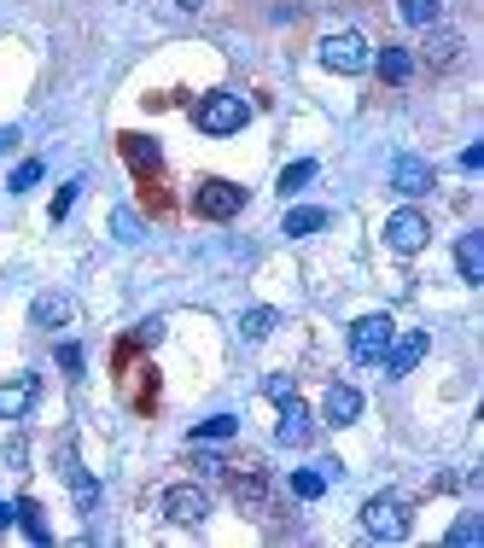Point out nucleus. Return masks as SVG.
<instances>
[{
    "instance_id": "34",
    "label": "nucleus",
    "mask_w": 484,
    "mask_h": 548,
    "mask_svg": "<svg viewBox=\"0 0 484 548\" xmlns=\"http://www.w3.org/2000/svg\"><path fill=\"white\" fill-rule=\"evenodd\" d=\"M12 519H18V508H12V502H0V531H6Z\"/></svg>"
},
{
    "instance_id": "27",
    "label": "nucleus",
    "mask_w": 484,
    "mask_h": 548,
    "mask_svg": "<svg viewBox=\"0 0 484 548\" xmlns=\"http://www.w3.org/2000/svg\"><path fill=\"white\" fill-rule=\"evenodd\" d=\"M76 193H82V181H65V187H59V199H53V216H59V222L70 216V205H76Z\"/></svg>"
},
{
    "instance_id": "35",
    "label": "nucleus",
    "mask_w": 484,
    "mask_h": 548,
    "mask_svg": "<svg viewBox=\"0 0 484 548\" xmlns=\"http://www.w3.org/2000/svg\"><path fill=\"white\" fill-rule=\"evenodd\" d=\"M175 6H181V12H199V6H205V0H175Z\"/></svg>"
},
{
    "instance_id": "15",
    "label": "nucleus",
    "mask_w": 484,
    "mask_h": 548,
    "mask_svg": "<svg viewBox=\"0 0 484 548\" xmlns=\"http://www.w3.org/2000/svg\"><path fill=\"white\" fill-rule=\"evenodd\" d=\"M368 65H380L385 82H409V76H415V53H409V47H380Z\"/></svg>"
},
{
    "instance_id": "9",
    "label": "nucleus",
    "mask_w": 484,
    "mask_h": 548,
    "mask_svg": "<svg viewBox=\"0 0 484 548\" xmlns=\"http://www.w3.org/2000/svg\"><path fill=\"white\" fill-rule=\"evenodd\" d=\"M432 350V339L426 333H403V339H391V350H385L380 362L391 368V379H403V374H415L420 368V356Z\"/></svg>"
},
{
    "instance_id": "24",
    "label": "nucleus",
    "mask_w": 484,
    "mask_h": 548,
    "mask_svg": "<svg viewBox=\"0 0 484 548\" xmlns=\"http://www.w3.org/2000/svg\"><path fill=\"white\" fill-rule=\"evenodd\" d=\"M310 181H315V158H298V164L280 170V193H304Z\"/></svg>"
},
{
    "instance_id": "20",
    "label": "nucleus",
    "mask_w": 484,
    "mask_h": 548,
    "mask_svg": "<svg viewBox=\"0 0 484 548\" xmlns=\"http://www.w3.org/2000/svg\"><path fill=\"white\" fill-rule=\"evenodd\" d=\"M12 508H18V525L30 531V543H53V525L41 519V508H35L30 496H24V502H12Z\"/></svg>"
},
{
    "instance_id": "6",
    "label": "nucleus",
    "mask_w": 484,
    "mask_h": 548,
    "mask_svg": "<svg viewBox=\"0 0 484 548\" xmlns=\"http://www.w3.org/2000/svg\"><path fill=\"white\" fill-rule=\"evenodd\" d=\"M205 514H210V496L199 484H170L164 490V519H175V525H205Z\"/></svg>"
},
{
    "instance_id": "22",
    "label": "nucleus",
    "mask_w": 484,
    "mask_h": 548,
    "mask_svg": "<svg viewBox=\"0 0 484 548\" xmlns=\"http://www.w3.org/2000/svg\"><path fill=\"white\" fill-rule=\"evenodd\" d=\"M65 479H70V490H76V508L82 514H94V502H100V490H94V479L76 467V461H65Z\"/></svg>"
},
{
    "instance_id": "3",
    "label": "nucleus",
    "mask_w": 484,
    "mask_h": 548,
    "mask_svg": "<svg viewBox=\"0 0 484 548\" xmlns=\"http://www.w3.org/2000/svg\"><path fill=\"white\" fill-rule=\"evenodd\" d=\"M193 210L210 216V222H228V216H240V210H245V187L222 181V175H210V181L193 187Z\"/></svg>"
},
{
    "instance_id": "19",
    "label": "nucleus",
    "mask_w": 484,
    "mask_h": 548,
    "mask_svg": "<svg viewBox=\"0 0 484 548\" xmlns=\"http://www.w3.org/2000/svg\"><path fill=\"white\" fill-rule=\"evenodd\" d=\"M275 327H280V315H275V309H245V315H240V339H251V344H257V339H269Z\"/></svg>"
},
{
    "instance_id": "18",
    "label": "nucleus",
    "mask_w": 484,
    "mask_h": 548,
    "mask_svg": "<svg viewBox=\"0 0 484 548\" xmlns=\"http://www.w3.org/2000/svg\"><path fill=\"white\" fill-rule=\"evenodd\" d=\"M240 432V414H210L193 426V444H216V438H234Z\"/></svg>"
},
{
    "instance_id": "26",
    "label": "nucleus",
    "mask_w": 484,
    "mask_h": 548,
    "mask_svg": "<svg viewBox=\"0 0 484 548\" xmlns=\"http://www.w3.org/2000/svg\"><path fill=\"white\" fill-rule=\"evenodd\" d=\"M65 315H70L65 298H35V309H30V321H35V327H59Z\"/></svg>"
},
{
    "instance_id": "10",
    "label": "nucleus",
    "mask_w": 484,
    "mask_h": 548,
    "mask_svg": "<svg viewBox=\"0 0 484 548\" xmlns=\"http://www.w3.org/2000/svg\"><path fill=\"white\" fill-rule=\"evenodd\" d=\"M275 438H280L286 449L310 444V409H304L298 397H286V403H280V426H275Z\"/></svg>"
},
{
    "instance_id": "14",
    "label": "nucleus",
    "mask_w": 484,
    "mask_h": 548,
    "mask_svg": "<svg viewBox=\"0 0 484 548\" xmlns=\"http://www.w3.org/2000/svg\"><path fill=\"white\" fill-rule=\"evenodd\" d=\"M455 269H461L467 286L484 280V234H461V245H455Z\"/></svg>"
},
{
    "instance_id": "12",
    "label": "nucleus",
    "mask_w": 484,
    "mask_h": 548,
    "mask_svg": "<svg viewBox=\"0 0 484 548\" xmlns=\"http://www.w3.org/2000/svg\"><path fill=\"white\" fill-rule=\"evenodd\" d=\"M356 414H362V391H356V385H333L327 403H321V420H327V426H350Z\"/></svg>"
},
{
    "instance_id": "1",
    "label": "nucleus",
    "mask_w": 484,
    "mask_h": 548,
    "mask_svg": "<svg viewBox=\"0 0 484 548\" xmlns=\"http://www.w3.org/2000/svg\"><path fill=\"white\" fill-rule=\"evenodd\" d=\"M362 531L374 543H403L409 537V502L403 496H368L362 502Z\"/></svg>"
},
{
    "instance_id": "33",
    "label": "nucleus",
    "mask_w": 484,
    "mask_h": 548,
    "mask_svg": "<svg viewBox=\"0 0 484 548\" xmlns=\"http://www.w3.org/2000/svg\"><path fill=\"white\" fill-rule=\"evenodd\" d=\"M18 146V129H0V152H12Z\"/></svg>"
},
{
    "instance_id": "28",
    "label": "nucleus",
    "mask_w": 484,
    "mask_h": 548,
    "mask_svg": "<svg viewBox=\"0 0 484 548\" xmlns=\"http://www.w3.org/2000/svg\"><path fill=\"white\" fill-rule=\"evenodd\" d=\"M35 181H41V164H18V170H12V193H24Z\"/></svg>"
},
{
    "instance_id": "30",
    "label": "nucleus",
    "mask_w": 484,
    "mask_h": 548,
    "mask_svg": "<svg viewBox=\"0 0 484 548\" xmlns=\"http://www.w3.org/2000/svg\"><path fill=\"white\" fill-rule=\"evenodd\" d=\"M59 368L65 374H82V344H59Z\"/></svg>"
},
{
    "instance_id": "5",
    "label": "nucleus",
    "mask_w": 484,
    "mask_h": 548,
    "mask_svg": "<svg viewBox=\"0 0 484 548\" xmlns=\"http://www.w3.org/2000/svg\"><path fill=\"white\" fill-rule=\"evenodd\" d=\"M368 59H374V53H368V41H362L356 30H339V35H327V41H321V65H327V70L356 76V70H368Z\"/></svg>"
},
{
    "instance_id": "13",
    "label": "nucleus",
    "mask_w": 484,
    "mask_h": 548,
    "mask_svg": "<svg viewBox=\"0 0 484 548\" xmlns=\"http://www.w3.org/2000/svg\"><path fill=\"white\" fill-rule=\"evenodd\" d=\"M35 391H41V385H35L30 374L12 379V385H0V420H24V414L35 409Z\"/></svg>"
},
{
    "instance_id": "4",
    "label": "nucleus",
    "mask_w": 484,
    "mask_h": 548,
    "mask_svg": "<svg viewBox=\"0 0 484 548\" xmlns=\"http://www.w3.org/2000/svg\"><path fill=\"white\" fill-rule=\"evenodd\" d=\"M391 339H397V321L391 315H362L350 327V356L356 362H380L385 350H391Z\"/></svg>"
},
{
    "instance_id": "11",
    "label": "nucleus",
    "mask_w": 484,
    "mask_h": 548,
    "mask_svg": "<svg viewBox=\"0 0 484 548\" xmlns=\"http://www.w3.org/2000/svg\"><path fill=\"white\" fill-rule=\"evenodd\" d=\"M234 496H240L245 508L269 514V479H263V467H257V461H245L240 473H234Z\"/></svg>"
},
{
    "instance_id": "7",
    "label": "nucleus",
    "mask_w": 484,
    "mask_h": 548,
    "mask_svg": "<svg viewBox=\"0 0 484 548\" xmlns=\"http://www.w3.org/2000/svg\"><path fill=\"white\" fill-rule=\"evenodd\" d=\"M426 234H432V222H426L420 210H397V216L385 222V245L403 251V257H415L420 245H426Z\"/></svg>"
},
{
    "instance_id": "23",
    "label": "nucleus",
    "mask_w": 484,
    "mask_h": 548,
    "mask_svg": "<svg viewBox=\"0 0 484 548\" xmlns=\"http://www.w3.org/2000/svg\"><path fill=\"white\" fill-rule=\"evenodd\" d=\"M315 228H327V210L304 205V210H292V216H286V234H292V240H304V234H315Z\"/></svg>"
},
{
    "instance_id": "31",
    "label": "nucleus",
    "mask_w": 484,
    "mask_h": 548,
    "mask_svg": "<svg viewBox=\"0 0 484 548\" xmlns=\"http://www.w3.org/2000/svg\"><path fill=\"white\" fill-rule=\"evenodd\" d=\"M117 240H140V234H135V216H129V210H117Z\"/></svg>"
},
{
    "instance_id": "25",
    "label": "nucleus",
    "mask_w": 484,
    "mask_h": 548,
    "mask_svg": "<svg viewBox=\"0 0 484 548\" xmlns=\"http://www.w3.org/2000/svg\"><path fill=\"white\" fill-rule=\"evenodd\" d=\"M397 12H403V24H415V30L438 24V0H397Z\"/></svg>"
},
{
    "instance_id": "16",
    "label": "nucleus",
    "mask_w": 484,
    "mask_h": 548,
    "mask_svg": "<svg viewBox=\"0 0 484 548\" xmlns=\"http://www.w3.org/2000/svg\"><path fill=\"white\" fill-rule=\"evenodd\" d=\"M123 158H129L140 175H158V164H164L158 140H146V135H123Z\"/></svg>"
},
{
    "instance_id": "17",
    "label": "nucleus",
    "mask_w": 484,
    "mask_h": 548,
    "mask_svg": "<svg viewBox=\"0 0 484 548\" xmlns=\"http://www.w3.org/2000/svg\"><path fill=\"white\" fill-rule=\"evenodd\" d=\"M461 47H467V41H461L455 30H438V35H432V47H426V59L450 70V65H461Z\"/></svg>"
},
{
    "instance_id": "29",
    "label": "nucleus",
    "mask_w": 484,
    "mask_h": 548,
    "mask_svg": "<svg viewBox=\"0 0 484 548\" xmlns=\"http://www.w3.org/2000/svg\"><path fill=\"white\" fill-rule=\"evenodd\" d=\"M450 543H479V514H467L461 525L450 531Z\"/></svg>"
},
{
    "instance_id": "21",
    "label": "nucleus",
    "mask_w": 484,
    "mask_h": 548,
    "mask_svg": "<svg viewBox=\"0 0 484 548\" xmlns=\"http://www.w3.org/2000/svg\"><path fill=\"white\" fill-rule=\"evenodd\" d=\"M292 496H298V502L327 496V473H321V467H298V473H292Z\"/></svg>"
},
{
    "instance_id": "32",
    "label": "nucleus",
    "mask_w": 484,
    "mask_h": 548,
    "mask_svg": "<svg viewBox=\"0 0 484 548\" xmlns=\"http://www.w3.org/2000/svg\"><path fill=\"white\" fill-rule=\"evenodd\" d=\"M269 397H275V403H286V397H292V379H269Z\"/></svg>"
},
{
    "instance_id": "8",
    "label": "nucleus",
    "mask_w": 484,
    "mask_h": 548,
    "mask_svg": "<svg viewBox=\"0 0 484 548\" xmlns=\"http://www.w3.org/2000/svg\"><path fill=\"white\" fill-rule=\"evenodd\" d=\"M432 164L426 158H415V152H403V158H391V187L397 193H409V199H420V193H432Z\"/></svg>"
},
{
    "instance_id": "2",
    "label": "nucleus",
    "mask_w": 484,
    "mask_h": 548,
    "mask_svg": "<svg viewBox=\"0 0 484 548\" xmlns=\"http://www.w3.org/2000/svg\"><path fill=\"white\" fill-rule=\"evenodd\" d=\"M193 123L205 129V135H240L245 123H251V105L240 94H205L199 111H193Z\"/></svg>"
}]
</instances>
